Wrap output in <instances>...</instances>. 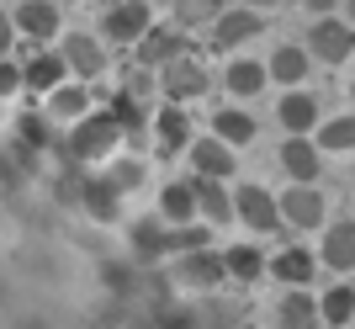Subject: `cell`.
<instances>
[{"mask_svg": "<svg viewBox=\"0 0 355 329\" xmlns=\"http://www.w3.org/2000/svg\"><path fill=\"white\" fill-rule=\"evenodd\" d=\"M276 208H282V223H292V228H318L324 223V192H313V186H292Z\"/></svg>", "mask_w": 355, "mask_h": 329, "instance_id": "cell-8", "label": "cell"}, {"mask_svg": "<svg viewBox=\"0 0 355 329\" xmlns=\"http://www.w3.org/2000/svg\"><path fill=\"white\" fill-rule=\"evenodd\" d=\"M276 329H318V303L308 292H292V298L276 303Z\"/></svg>", "mask_w": 355, "mask_h": 329, "instance_id": "cell-21", "label": "cell"}, {"mask_svg": "<svg viewBox=\"0 0 355 329\" xmlns=\"http://www.w3.org/2000/svg\"><path fill=\"white\" fill-rule=\"evenodd\" d=\"M80 208H85L96 223H117V218H122V192H117L106 176H90V180H85V196H80Z\"/></svg>", "mask_w": 355, "mask_h": 329, "instance_id": "cell-9", "label": "cell"}, {"mask_svg": "<svg viewBox=\"0 0 355 329\" xmlns=\"http://www.w3.org/2000/svg\"><path fill=\"white\" fill-rule=\"evenodd\" d=\"M154 133H159V154H180L191 144V117H186V106H164L159 117H154Z\"/></svg>", "mask_w": 355, "mask_h": 329, "instance_id": "cell-14", "label": "cell"}, {"mask_svg": "<svg viewBox=\"0 0 355 329\" xmlns=\"http://www.w3.org/2000/svg\"><path fill=\"white\" fill-rule=\"evenodd\" d=\"M308 48L318 53L324 64H345L355 53V32H350V22H313V32H308Z\"/></svg>", "mask_w": 355, "mask_h": 329, "instance_id": "cell-4", "label": "cell"}, {"mask_svg": "<svg viewBox=\"0 0 355 329\" xmlns=\"http://www.w3.org/2000/svg\"><path fill=\"white\" fill-rule=\"evenodd\" d=\"M254 32H260V16L254 11H223L218 27H212V43L218 48H239L244 37H254Z\"/></svg>", "mask_w": 355, "mask_h": 329, "instance_id": "cell-20", "label": "cell"}, {"mask_svg": "<svg viewBox=\"0 0 355 329\" xmlns=\"http://www.w3.org/2000/svg\"><path fill=\"white\" fill-rule=\"evenodd\" d=\"M159 212H164L175 228H186V223L196 218V186H191V180H170V186H164V196H159Z\"/></svg>", "mask_w": 355, "mask_h": 329, "instance_id": "cell-18", "label": "cell"}, {"mask_svg": "<svg viewBox=\"0 0 355 329\" xmlns=\"http://www.w3.org/2000/svg\"><path fill=\"white\" fill-rule=\"evenodd\" d=\"M234 208H239V218L254 228V234H276V228H286L282 223V208H276V196L266 192V186H254V180H244L234 192Z\"/></svg>", "mask_w": 355, "mask_h": 329, "instance_id": "cell-2", "label": "cell"}, {"mask_svg": "<svg viewBox=\"0 0 355 329\" xmlns=\"http://www.w3.org/2000/svg\"><path fill=\"white\" fill-rule=\"evenodd\" d=\"M350 32H355V6H350Z\"/></svg>", "mask_w": 355, "mask_h": 329, "instance_id": "cell-37", "label": "cell"}, {"mask_svg": "<svg viewBox=\"0 0 355 329\" xmlns=\"http://www.w3.org/2000/svg\"><path fill=\"white\" fill-rule=\"evenodd\" d=\"M16 144H21V149H32V154H43V149H53L59 138H53V122H48V117L27 112V117L16 122Z\"/></svg>", "mask_w": 355, "mask_h": 329, "instance_id": "cell-28", "label": "cell"}, {"mask_svg": "<svg viewBox=\"0 0 355 329\" xmlns=\"http://www.w3.org/2000/svg\"><path fill=\"white\" fill-rule=\"evenodd\" d=\"M16 85H21V69H16L11 59H0V96H11Z\"/></svg>", "mask_w": 355, "mask_h": 329, "instance_id": "cell-35", "label": "cell"}, {"mask_svg": "<svg viewBox=\"0 0 355 329\" xmlns=\"http://www.w3.org/2000/svg\"><path fill=\"white\" fill-rule=\"evenodd\" d=\"M85 170H80V164H64L59 170V180H53V196H59L64 208H80V196H85Z\"/></svg>", "mask_w": 355, "mask_h": 329, "instance_id": "cell-32", "label": "cell"}, {"mask_svg": "<svg viewBox=\"0 0 355 329\" xmlns=\"http://www.w3.org/2000/svg\"><path fill=\"white\" fill-rule=\"evenodd\" d=\"M212 133H218L223 149H244L254 138V117L239 112V106H218V112H212Z\"/></svg>", "mask_w": 355, "mask_h": 329, "instance_id": "cell-12", "label": "cell"}, {"mask_svg": "<svg viewBox=\"0 0 355 329\" xmlns=\"http://www.w3.org/2000/svg\"><path fill=\"white\" fill-rule=\"evenodd\" d=\"M207 90V69L186 53V59H175V64H164V96H170V106H180V101H196Z\"/></svg>", "mask_w": 355, "mask_h": 329, "instance_id": "cell-5", "label": "cell"}, {"mask_svg": "<svg viewBox=\"0 0 355 329\" xmlns=\"http://www.w3.org/2000/svg\"><path fill=\"white\" fill-rule=\"evenodd\" d=\"M21 85L37 90V96H53L64 85V53H37V59L21 69Z\"/></svg>", "mask_w": 355, "mask_h": 329, "instance_id": "cell-15", "label": "cell"}, {"mask_svg": "<svg viewBox=\"0 0 355 329\" xmlns=\"http://www.w3.org/2000/svg\"><path fill=\"white\" fill-rule=\"evenodd\" d=\"M64 69H74L80 80L106 75V48L96 43L90 32H69V37H64Z\"/></svg>", "mask_w": 355, "mask_h": 329, "instance_id": "cell-6", "label": "cell"}, {"mask_svg": "<svg viewBox=\"0 0 355 329\" xmlns=\"http://www.w3.org/2000/svg\"><path fill=\"white\" fill-rule=\"evenodd\" d=\"M308 64L313 59L297 43H282L276 53H270V64H266V80H276V85H297V80L308 75Z\"/></svg>", "mask_w": 355, "mask_h": 329, "instance_id": "cell-17", "label": "cell"}, {"mask_svg": "<svg viewBox=\"0 0 355 329\" xmlns=\"http://www.w3.org/2000/svg\"><path fill=\"white\" fill-rule=\"evenodd\" d=\"M282 164L292 170V180H318V149L308 138H286L282 144Z\"/></svg>", "mask_w": 355, "mask_h": 329, "instance_id": "cell-26", "label": "cell"}, {"mask_svg": "<svg viewBox=\"0 0 355 329\" xmlns=\"http://www.w3.org/2000/svg\"><path fill=\"white\" fill-rule=\"evenodd\" d=\"M223 276H234V282H260V276H266V255L250 250V244H234V250L223 255Z\"/></svg>", "mask_w": 355, "mask_h": 329, "instance_id": "cell-25", "label": "cell"}, {"mask_svg": "<svg viewBox=\"0 0 355 329\" xmlns=\"http://www.w3.org/2000/svg\"><path fill=\"white\" fill-rule=\"evenodd\" d=\"M43 117L48 122H80V117H90V90L85 85H59L53 96H48Z\"/></svg>", "mask_w": 355, "mask_h": 329, "instance_id": "cell-16", "label": "cell"}, {"mask_svg": "<svg viewBox=\"0 0 355 329\" xmlns=\"http://www.w3.org/2000/svg\"><path fill=\"white\" fill-rule=\"evenodd\" d=\"M101 32H106V43H138V37L154 32V11L138 6V0L112 6V11H101Z\"/></svg>", "mask_w": 355, "mask_h": 329, "instance_id": "cell-3", "label": "cell"}, {"mask_svg": "<svg viewBox=\"0 0 355 329\" xmlns=\"http://www.w3.org/2000/svg\"><path fill=\"white\" fill-rule=\"evenodd\" d=\"M122 128L106 112H90V117L74 122V133L59 138V160L64 164H96V160H112V149H117Z\"/></svg>", "mask_w": 355, "mask_h": 329, "instance_id": "cell-1", "label": "cell"}, {"mask_svg": "<svg viewBox=\"0 0 355 329\" xmlns=\"http://www.w3.org/2000/svg\"><path fill=\"white\" fill-rule=\"evenodd\" d=\"M324 266L350 271L355 266V223H329L324 234Z\"/></svg>", "mask_w": 355, "mask_h": 329, "instance_id": "cell-22", "label": "cell"}, {"mask_svg": "<svg viewBox=\"0 0 355 329\" xmlns=\"http://www.w3.org/2000/svg\"><path fill=\"white\" fill-rule=\"evenodd\" d=\"M260 85H266V69H260V64H250V59L228 64V90H234V96H254Z\"/></svg>", "mask_w": 355, "mask_h": 329, "instance_id": "cell-31", "label": "cell"}, {"mask_svg": "<svg viewBox=\"0 0 355 329\" xmlns=\"http://www.w3.org/2000/svg\"><path fill=\"white\" fill-rule=\"evenodd\" d=\"M266 271L276 276V282H292V287H308L313 276H318V255L308 250H282L276 260H266Z\"/></svg>", "mask_w": 355, "mask_h": 329, "instance_id": "cell-13", "label": "cell"}, {"mask_svg": "<svg viewBox=\"0 0 355 329\" xmlns=\"http://www.w3.org/2000/svg\"><path fill=\"white\" fill-rule=\"evenodd\" d=\"M106 180H112L117 192H133V186H144V164H138V160H122V164L106 170Z\"/></svg>", "mask_w": 355, "mask_h": 329, "instance_id": "cell-34", "label": "cell"}, {"mask_svg": "<svg viewBox=\"0 0 355 329\" xmlns=\"http://www.w3.org/2000/svg\"><path fill=\"white\" fill-rule=\"evenodd\" d=\"M191 170H196V180L234 176V149H223L218 138H196V144H191Z\"/></svg>", "mask_w": 355, "mask_h": 329, "instance_id": "cell-10", "label": "cell"}, {"mask_svg": "<svg viewBox=\"0 0 355 329\" xmlns=\"http://www.w3.org/2000/svg\"><path fill=\"white\" fill-rule=\"evenodd\" d=\"M350 96H355V80H350Z\"/></svg>", "mask_w": 355, "mask_h": 329, "instance_id": "cell-38", "label": "cell"}, {"mask_svg": "<svg viewBox=\"0 0 355 329\" xmlns=\"http://www.w3.org/2000/svg\"><path fill=\"white\" fill-rule=\"evenodd\" d=\"M318 149H329V154L355 149V117H334V122H324V128H318Z\"/></svg>", "mask_w": 355, "mask_h": 329, "instance_id": "cell-30", "label": "cell"}, {"mask_svg": "<svg viewBox=\"0 0 355 329\" xmlns=\"http://www.w3.org/2000/svg\"><path fill=\"white\" fill-rule=\"evenodd\" d=\"M11 37H16V27H11V11H0V53L11 48Z\"/></svg>", "mask_w": 355, "mask_h": 329, "instance_id": "cell-36", "label": "cell"}, {"mask_svg": "<svg viewBox=\"0 0 355 329\" xmlns=\"http://www.w3.org/2000/svg\"><path fill=\"white\" fill-rule=\"evenodd\" d=\"M318 319H324V324H350L355 319V287H329L324 298H318Z\"/></svg>", "mask_w": 355, "mask_h": 329, "instance_id": "cell-27", "label": "cell"}, {"mask_svg": "<svg viewBox=\"0 0 355 329\" xmlns=\"http://www.w3.org/2000/svg\"><path fill=\"white\" fill-rule=\"evenodd\" d=\"M11 27L43 43V37L59 32V6H48V0H27V6H16V11H11Z\"/></svg>", "mask_w": 355, "mask_h": 329, "instance_id": "cell-11", "label": "cell"}, {"mask_svg": "<svg viewBox=\"0 0 355 329\" xmlns=\"http://www.w3.org/2000/svg\"><path fill=\"white\" fill-rule=\"evenodd\" d=\"M191 48H186V32L180 27H154L148 37H138V64H175V59H186Z\"/></svg>", "mask_w": 355, "mask_h": 329, "instance_id": "cell-7", "label": "cell"}, {"mask_svg": "<svg viewBox=\"0 0 355 329\" xmlns=\"http://www.w3.org/2000/svg\"><path fill=\"white\" fill-rule=\"evenodd\" d=\"M313 122H318V96H302V90H292V96L282 101V128H286L292 138H302Z\"/></svg>", "mask_w": 355, "mask_h": 329, "instance_id": "cell-23", "label": "cell"}, {"mask_svg": "<svg viewBox=\"0 0 355 329\" xmlns=\"http://www.w3.org/2000/svg\"><path fill=\"white\" fill-rule=\"evenodd\" d=\"M191 186H196V212H207L212 223H228V218H234V196L223 192V180H196L191 176Z\"/></svg>", "mask_w": 355, "mask_h": 329, "instance_id": "cell-24", "label": "cell"}, {"mask_svg": "<svg viewBox=\"0 0 355 329\" xmlns=\"http://www.w3.org/2000/svg\"><path fill=\"white\" fill-rule=\"evenodd\" d=\"M196 250H207V223H196V228H170L164 255H196Z\"/></svg>", "mask_w": 355, "mask_h": 329, "instance_id": "cell-33", "label": "cell"}, {"mask_svg": "<svg viewBox=\"0 0 355 329\" xmlns=\"http://www.w3.org/2000/svg\"><path fill=\"white\" fill-rule=\"evenodd\" d=\"M164 244H170V228H164V223H148V218L133 223V250L144 255V260H159Z\"/></svg>", "mask_w": 355, "mask_h": 329, "instance_id": "cell-29", "label": "cell"}, {"mask_svg": "<svg viewBox=\"0 0 355 329\" xmlns=\"http://www.w3.org/2000/svg\"><path fill=\"white\" fill-rule=\"evenodd\" d=\"M180 282L186 287H218L223 282V255H212V250L180 255Z\"/></svg>", "mask_w": 355, "mask_h": 329, "instance_id": "cell-19", "label": "cell"}]
</instances>
